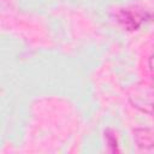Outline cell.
<instances>
[{
  "label": "cell",
  "mask_w": 154,
  "mask_h": 154,
  "mask_svg": "<svg viewBox=\"0 0 154 154\" xmlns=\"http://www.w3.org/2000/svg\"><path fill=\"white\" fill-rule=\"evenodd\" d=\"M148 70H149L150 75H152L153 78H154V51H153V53L150 54L149 60H148Z\"/></svg>",
  "instance_id": "cell-4"
},
{
  "label": "cell",
  "mask_w": 154,
  "mask_h": 154,
  "mask_svg": "<svg viewBox=\"0 0 154 154\" xmlns=\"http://www.w3.org/2000/svg\"><path fill=\"white\" fill-rule=\"evenodd\" d=\"M153 17H154L153 13L137 7L123 8L117 12L118 22L126 30H137L144 23L153 20Z\"/></svg>",
  "instance_id": "cell-1"
},
{
  "label": "cell",
  "mask_w": 154,
  "mask_h": 154,
  "mask_svg": "<svg viewBox=\"0 0 154 154\" xmlns=\"http://www.w3.org/2000/svg\"><path fill=\"white\" fill-rule=\"evenodd\" d=\"M135 138H136L137 146L143 150H148L149 148L154 147V135L147 129L137 130Z\"/></svg>",
  "instance_id": "cell-3"
},
{
  "label": "cell",
  "mask_w": 154,
  "mask_h": 154,
  "mask_svg": "<svg viewBox=\"0 0 154 154\" xmlns=\"http://www.w3.org/2000/svg\"><path fill=\"white\" fill-rule=\"evenodd\" d=\"M130 99L135 107L140 108L142 112L154 116V89L150 85L143 84L134 88Z\"/></svg>",
  "instance_id": "cell-2"
}]
</instances>
